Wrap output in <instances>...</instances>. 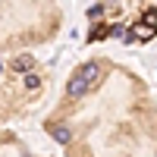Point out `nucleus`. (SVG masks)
I'll list each match as a JSON object with an SVG mask.
<instances>
[{
    "label": "nucleus",
    "instance_id": "nucleus-4",
    "mask_svg": "<svg viewBox=\"0 0 157 157\" xmlns=\"http://www.w3.org/2000/svg\"><path fill=\"white\" fill-rule=\"evenodd\" d=\"M141 25H148L151 32H157V10H145V16H141Z\"/></svg>",
    "mask_w": 157,
    "mask_h": 157
},
{
    "label": "nucleus",
    "instance_id": "nucleus-1",
    "mask_svg": "<svg viewBox=\"0 0 157 157\" xmlns=\"http://www.w3.org/2000/svg\"><path fill=\"white\" fill-rule=\"evenodd\" d=\"M47 85L50 75L38 57L19 54L0 60V129L32 113L38 101L47 94Z\"/></svg>",
    "mask_w": 157,
    "mask_h": 157
},
{
    "label": "nucleus",
    "instance_id": "nucleus-2",
    "mask_svg": "<svg viewBox=\"0 0 157 157\" xmlns=\"http://www.w3.org/2000/svg\"><path fill=\"white\" fill-rule=\"evenodd\" d=\"M60 22L63 13L54 3H0V60L50 41Z\"/></svg>",
    "mask_w": 157,
    "mask_h": 157
},
{
    "label": "nucleus",
    "instance_id": "nucleus-3",
    "mask_svg": "<svg viewBox=\"0 0 157 157\" xmlns=\"http://www.w3.org/2000/svg\"><path fill=\"white\" fill-rule=\"evenodd\" d=\"M0 157H41V154H35L29 145H25L19 138V132L0 129Z\"/></svg>",
    "mask_w": 157,
    "mask_h": 157
}]
</instances>
